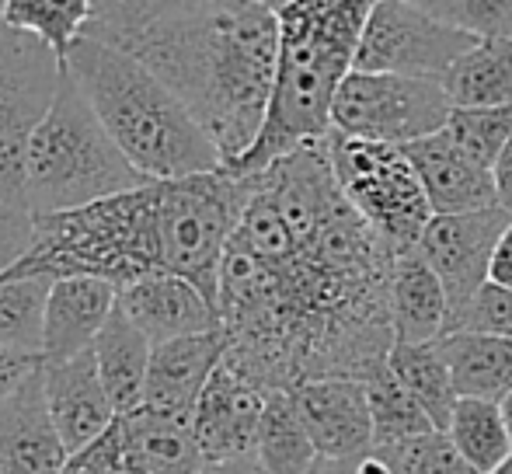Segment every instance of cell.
<instances>
[{
    "mask_svg": "<svg viewBox=\"0 0 512 474\" xmlns=\"http://www.w3.org/2000/svg\"><path fill=\"white\" fill-rule=\"evenodd\" d=\"M293 227V248L262 258L230 241L216 311L227 356L265 391L363 377L394 346V251L349 203L328 136L255 171Z\"/></svg>",
    "mask_w": 512,
    "mask_h": 474,
    "instance_id": "6da1fadb",
    "label": "cell"
},
{
    "mask_svg": "<svg viewBox=\"0 0 512 474\" xmlns=\"http://www.w3.org/2000/svg\"><path fill=\"white\" fill-rule=\"evenodd\" d=\"M196 116L223 168L255 147L279 74V14L262 0H203L122 42Z\"/></svg>",
    "mask_w": 512,
    "mask_h": 474,
    "instance_id": "7a4b0ae2",
    "label": "cell"
},
{
    "mask_svg": "<svg viewBox=\"0 0 512 474\" xmlns=\"http://www.w3.org/2000/svg\"><path fill=\"white\" fill-rule=\"evenodd\" d=\"M377 0H290L279 11V74L265 126L234 175H255L290 150L331 133V102L356 63Z\"/></svg>",
    "mask_w": 512,
    "mask_h": 474,
    "instance_id": "3957f363",
    "label": "cell"
},
{
    "mask_svg": "<svg viewBox=\"0 0 512 474\" xmlns=\"http://www.w3.org/2000/svg\"><path fill=\"white\" fill-rule=\"evenodd\" d=\"M67 70L140 175L185 178L223 168L206 129L136 53L98 35H81L67 56Z\"/></svg>",
    "mask_w": 512,
    "mask_h": 474,
    "instance_id": "277c9868",
    "label": "cell"
},
{
    "mask_svg": "<svg viewBox=\"0 0 512 474\" xmlns=\"http://www.w3.org/2000/svg\"><path fill=\"white\" fill-rule=\"evenodd\" d=\"M164 272L157 234V178L74 210L35 217L28 251L7 276H98L115 290Z\"/></svg>",
    "mask_w": 512,
    "mask_h": 474,
    "instance_id": "5b68a950",
    "label": "cell"
},
{
    "mask_svg": "<svg viewBox=\"0 0 512 474\" xmlns=\"http://www.w3.org/2000/svg\"><path fill=\"white\" fill-rule=\"evenodd\" d=\"M150 182L112 140L74 74H63L53 105L35 126L25 157V210L32 217L74 210Z\"/></svg>",
    "mask_w": 512,
    "mask_h": 474,
    "instance_id": "8992f818",
    "label": "cell"
},
{
    "mask_svg": "<svg viewBox=\"0 0 512 474\" xmlns=\"http://www.w3.org/2000/svg\"><path fill=\"white\" fill-rule=\"evenodd\" d=\"M251 196V175L227 168L157 178V234L164 272L192 279L216 304L220 265Z\"/></svg>",
    "mask_w": 512,
    "mask_h": 474,
    "instance_id": "52a82bcc",
    "label": "cell"
},
{
    "mask_svg": "<svg viewBox=\"0 0 512 474\" xmlns=\"http://www.w3.org/2000/svg\"><path fill=\"white\" fill-rule=\"evenodd\" d=\"M328 150L338 185L366 224L391 244L394 255L415 248L432 220V206L408 150L401 143L359 140L338 129L328 133Z\"/></svg>",
    "mask_w": 512,
    "mask_h": 474,
    "instance_id": "ba28073f",
    "label": "cell"
},
{
    "mask_svg": "<svg viewBox=\"0 0 512 474\" xmlns=\"http://www.w3.org/2000/svg\"><path fill=\"white\" fill-rule=\"evenodd\" d=\"M67 67L42 39L0 25V203L25 206V157Z\"/></svg>",
    "mask_w": 512,
    "mask_h": 474,
    "instance_id": "9c48e42d",
    "label": "cell"
},
{
    "mask_svg": "<svg viewBox=\"0 0 512 474\" xmlns=\"http://www.w3.org/2000/svg\"><path fill=\"white\" fill-rule=\"evenodd\" d=\"M453 112L439 77L349 70L331 102V129L359 140L411 143L439 133Z\"/></svg>",
    "mask_w": 512,
    "mask_h": 474,
    "instance_id": "30bf717a",
    "label": "cell"
},
{
    "mask_svg": "<svg viewBox=\"0 0 512 474\" xmlns=\"http://www.w3.org/2000/svg\"><path fill=\"white\" fill-rule=\"evenodd\" d=\"M474 35L439 21L415 0H377L366 18L352 70L439 77L474 46Z\"/></svg>",
    "mask_w": 512,
    "mask_h": 474,
    "instance_id": "8fae6325",
    "label": "cell"
},
{
    "mask_svg": "<svg viewBox=\"0 0 512 474\" xmlns=\"http://www.w3.org/2000/svg\"><path fill=\"white\" fill-rule=\"evenodd\" d=\"M512 224V213L502 206L467 213H432L415 248L425 255V262L443 279L446 297H450V325L464 304L488 283L495 244L502 231ZM450 332V328H446Z\"/></svg>",
    "mask_w": 512,
    "mask_h": 474,
    "instance_id": "7c38bea8",
    "label": "cell"
},
{
    "mask_svg": "<svg viewBox=\"0 0 512 474\" xmlns=\"http://www.w3.org/2000/svg\"><path fill=\"white\" fill-rule=\"evenodd\" d=\"M269 394L272 391H265L255 377H248L227 356L216 363L213 377L206 380L196 401V412H192V429H196L206 461H223V457L255 450L258 422H262Z\"/></svg>",
    "mask_w": 512,
    "mask_h": 474,
    "instance_id": "4fadbf2b",
    "label": "cell"
},
{
    "mask_svg": "<svg viewBox=\"0 0 512 474\" xmlns=\"http://www.w3.org/2000/svg\"><path fill=\"white\" fill-rule=\"evenodd\" d=\"M317 454L328 461H356L373 447V412L359 377H317L293 387Z\"/></svg>",
    "mask_w": 512,
    "mask_h": 474,
    "instance_id": "5bb4252c",
    "label": "cell"
},
{
    "mask_svg": "<svg viewBox=\"0 0 512 474\" xmlns=\"http://www.w3.org/2000/svg\"><path fill=\"white\" fill-rule=\"evenodd\" d=\"M67 457V443L49 412L46 377L39 366L0 405V471L60 474Z\"/></svg>",
    "mask_w": 512,
    "mask_h": 474,
    "instance_id": "9a60e30c",
    "label": "cell"
},
{
    "mask_svg": "<svg viewBox=\"0 0 512 474\" xmlns=\"http://www.w3.org/2000/svg\"><path fill=\"white\" fill-rule=\"evenodd\" d=\"M42 377H46L49 412H53L56 429L67 443V454L88 447L119 419V408H115L102 370H98L95 349H84L70 359H56V363L42 359Z\"/></svg>",
    "mask_w": 512,
    "mask_h": 474,
    "instance_id": "2e32d148",
    "label": "cell"
},
{
    "mask_svg": "<svg viewBox=\"0 0 512 474\" xmlns=\"http://www.w3.org/2000/svg\"><path fill=\"white\" fill-rule=\"evenodd\" d=\"M405 150L411 164H415L418 178H422L432 213H467V210H485V206H499L495 171L488 164L474 161L446 133V126L439 133L405 143Z\"/></svg>",
    "mask_w": 512,
    "mask_h": 474,
    "instance_id": "e0dca14e",
    "label": "cell"
},
{
    "mask_svg": "<svg viewBox=\"0 0 512 474\" xmlns=\"http://www.w3.org/2000/svg\"><path fill=\"white\" fill-rule=\"evenodd\" d=\"M119 307L147 332V339L168 342L182 335L220 328V311L192 279L178 272H154L119 290Z\"/></svg>",
    "mask_w": 512,
    "mask_h": 474,
    "instance_id": "ac0fdd59",
    "label": "cell"
},
{
    "mask_svg": "<svg viewBox=\"0 0 512 474\" xmlns=\"http://www.w3.org/2000/svg\"><path fill=\"white\" fill-rule=\"evenodd\" d=\"M227 353V332L209 328V332L182 335V339L157 342L150 353L147 391L140 405L161 408V412L192 415L203 394L206 380L213 377L216 363Z\"/></svg>",
    "mask_w": 512,
    "mask_h": 474,
    "instance_id": "d6986e66",
    "label": "cell"
},
{
    "mask_svg": "<svg viewBox=\"0 0 512 474\" xmlns=\"http://www.w3.org/2000/svg\"><path fill=\"white\" fill-rule=\"evenodd\" d=\"M119 304V290L98 276H60L46 300V339L42 359H70L95 346L108 314Z\"/></svg>",
    "mask_w": 512,
    "mask_h": 474,
    "instance_id": "ffe728a7",
    "label": "cell"
},
{
    "mask_svg": "<svg viewBox=\"0 0 512 474\" xmlns=\"http://www.w3.org/2000/svg\"><path fill=\"white\" fill-rule=\"evenodd\" d=\"M119 433L126 468L136 474H199L206 464L192 415L136 405L133 412L119 415Z\"/></svg>",
    "mask_w": 512,
    "mask_h": 474,
    "instance_id": "44dd1931",
    "label": "cell"
},
{
    "mask_svg": "<svg viewBox=\"0 0 512 474\" xmlns=\"http://www.w3.org/2000/svg\"><path fill=\"white\" fill-rule=\"evenodd\" d=\"M394 342H432L450 328V297L418 248L394 255L391 265Z\"/></svg>",
    "mask_w": 512,
    "mask_h": 474,
    "instance_id": "7402d4cb",
    "label": "cell"
},
{
    "mask_svg": "<svg viewBox=\"0 0 512 474\" xmlns=\"http://www.w3.org/2000/svg\"><path fill=\"white\" fill-rule=\"evenodd\" d=\"M446 363L453 373V387L460 398H492L502 401L512 391V339L509 335L453 332L439 335Z\"/></svg>",
    "mask_w": 512,
    "mask_h": 474,
    "instance_id": "603a6c76",
    "label": "cell"
},
{
    "mask_svg": "<svg viewBox=\"0 0 512 474\" xmlns=\"http://www.w3.org/2000/svg\"><path fill=\"white\" fill-rule=\"evenodd\" d=\"M95 359L98 370H102V380L112 394L115 408L122 412H133L143 401V391H147V370H150V353H154V342L147 339L140 325L115 304V311L108 314L105 328L95 339Z\"/></svg>",
    "mask_w": 512,
    "mask_h": 474,
    "instance_id": "cb8c5ba5",
    "label": "cell"
},
{
    "mask_svg": "<svg viewBox=\"0 0 512 474\" xmlns=\"http://www.w3.org/2000/svg\"><path fill=\"white\" fill-rule=\"evenodd\" d=\"M443 88L453 109L512 102V35L474 42L443 74Z\"/></svg>",
    "mask_w": 512,
    "mask_h": 474,
    "instance_id": "d4e9b609",
    "label": "cell"
},
{
    "mask_svg": "<svg viewBox=\"0 0 512 474\" xmlns=\"http://www.w3.org/2000/svg\"><path fill=\"white\" fill-rule=\"evenodd\" d=\"M255 454L272 474H307L321 461L314 440H310L293 391H272L265 401L262 422H258Z\"/></svg>",
    "mask_w": 512,
    "mask_h": 474,
    "instance_id": "484cf974",
    "label": "cell"
},
{
    "mask_svg": "<svg viewBox=\"0 0 512 474\" xmlns=\"http://www.w3.org/2000/svg\"><path fill=\"white\" fill-rule=\"evenodd\" d=\"M387 363L398 373V380L418 398V405L429 412L436 429L450 426L453 405H457V387H453V373L446 363L439 342H394Z\"/></svg>",
    "mask_w": 512,
    "mask_h": 474,
    "instance_id": "4316f807",
    "label": "cell"
},
{
    "mask_svg": "<svg viewBox=\"0 0 512 474\" xmlns=\"http://www.w3.org/2000/svg\"><path fill=\"white\" fill-rule=\"evenodd\" d=\"M446 436L474 471L488 474L512 454V436L502 405L492 398H457Z\"/></svg>",
    "mask_w": 512,
    "mask_h": 474,
    "instance_id": "83f0119b",
    "label": "cell"
},
{
    "mask_svg": "<svg viewBox=\"0 0 512 474\" xmlns=\"http://www.w3.org/2000/svg\"><path fill=\"white\" fill-rule=\"evenodd\" d=\"M0 18L7 28L42 39L67 67L70 49L95 18V0H4Z\"/></svg>",
    "mask_w": 512,
    "mask_h": 474,
    "instance_id": "f1b7e54d",
    "label": "cell"
},
{
    "mask_svg": "<svg viewBox=\"0 0 512 474\" xmlns=\"http://www.w3.org/2000/svg\"><path fill=\"white\" fill-rule=\"evenodd\" d=\"M49 290V276H0V346L42 356Z\"/></svg>",
    "mask_w": 512,
    "mask_h": 474,
    "instance_id": "f546056e",
    "label": "cell"
},
{
    "mask_svg": "<svg viewBox=\"0 0 512 474\" xmlns=\"http://www.w3.org/2000/svg\"><path fill=\"white\" fill-rule=\"evenodd\" d=\"M363 387L366 398H370V412H373V443H394L405 440V436H418L436 429V422L429 419L418 398L398 380V373L391 370V363H377L370 373H363Z\"/></svg>",
    "mask_w": 512,
    "mask_h": 474,
    "instance_id": "4dcf8cb0",
    "label": "cell"
},
{
    "mask_svg": "<svg viewBox=\"0 0 512 474\" xmlns=\"http://www.w3.org/2000/svg\"><path fill=\"white\" fill-rule=\"evenodd\" d=\"M373 447L394 464V474H481L453 447L446 429H429V433L405 436L394 443H373Z\"/></svg>",
    "mask_w": 512,
    "mask_h": 474,
    "instance_id": "1f68e13d",
    "label": "cell"
},
{
    "mask_svg": "<svg viewBox=\"0 0 512 474\" xmlns=\"http://www.w3.org/2000/svg\"><path fill=\"white\" fill-rule=\"evenodd\" d=\"M446 133H450L474 161L495 168L499 154L512 140V102L478 105V109H453L450 119H446Z\"/></svg>",
    "mask_w": 512,
    "mask_h": 474,
    "instance_id": "d6a6232c",
    "label": "cell"
},
{
    "mask_svg": "<svg viewBox=\"0 0 512 474\" xmlns=\"http://www.w3.org/2000/svg\"><path fill=\"white\" fill-rule=\"evenodd\" d=\"M196 4H203V0H95V18L84 35H98V39L122 46L154 21Z\"/></svg>",
    "mask_w": 512,
    "mask_h": 474,
    "instance_id": "836d02e7",
    "label": "cell"
},
{
    "mask_svg": "<svg viewBox=\"0 0 512 474\" xmlns=\"http://www.w3.org/2000/svg\"><path fill=\"white\" fill-rule=\"evenodd\" d=\"M415 4L474 39L512 35V0H415Z\"/></svg>",
    "mask_w": 512,
    "mask_h": 474,
    "instance_id": "e575fe53",
    "label": "cell"
},
{
    "mask_svg": "<svg viewBox=\"0 0 512 474\" xmlns=\"http://www.w3.org/2000/svg\"><path fill=\"white\" fill-rule=\"evenodd\" d=\"M453 328L481 332V335H509L512 339V290L488 279V283L467 300L464 311L453 318L450 332Z\"/></svg>",
    "mask_w": 512,
    "mask_h": 474,
    "instance_id": "d590c367",
    "label": "cell"
},
{
    "mask_svg": "<svg viewBox=\"0 0 512 474\" xmlns=\"http://www.w3.org/2000/svg\"><path fill=\"white\" fill-rule=\"evenodd\" d=\"M35 237V217L25 206L0 203V276L28 251Z\"/></svg>",
    "mask_w": 512,
    "mask_h": 474,
    "instance_id": "8d00e7d4",
    "label": "cell"
},
{
    "mask_svg": "<svg viewBox=\"0 0 512 474\" xmlns=\"http://www.w3.org/2000/svg\"><path fill=\"white\" fill-rule=\"evenodd\" d=\"M42 366V356H28V353H14V349L0 346V405L7 401V394L21 384L32 370Z\"/></svg>",
    "mask_w": 512,
    "mask_h": 474,
    "instance_id": "74e56055",
    "label": "cell"
},
{
    "mask_svg": "<svg viewBox=\"0 0 512 474\" xmlns=\"http://www.w3.org/2000/svg\"><path fill=\"white\" fill-rule=\"evenodd\" d=\"M199 474H272V471L265 468L255 450H251V454L223 457V461H206L203 468H199Z\"/></svg>",
    "mask_w": 512,
    "mask_h": 474,
    "instance_id": "f35d334b",
    "label": "cell"
},
{
    "mask_svg": "<svg viewBox=\"0 0 512 474\" xmlns=\"http://www.w3.org/2000/svg\"><path fill=\"white\" fill-rule=\"evenodd\" d=\"M488 279L492 283H502L512 290V224L502 231L499 244H495V255H492V269H488Z\"/></svg>",
    "mask_w": 512,
    "mask_h": 474,
    "instance_id": "ab89813d",
    "label": "cell"
},
{
    "mask_svg": "<svg viewBox=\"0 0 512 474\" xmlns=\"http://www.w3.org/2000/svg\"><path fill=\"white\" fill-rule=\"evenodd\" d=\"M495 192H499V206L512 213V140L506 143V150L495 161Z\"/></svg>",
    "mask_w": 512,
    "mask_h": 474,
    "instance_id": "60d3db41",
    "label": "cell"
},
{
    "mask_svg": "<svg viewBox=\"0 0 512 474\" xmlns=\"http://www.w3.org/2000/svg\"><path fill=\"white\" fill-rule=\"evenodd\" d=\"M352 474H394V464L387 461L377 447H370L363 457H356V461H352Z\"/></svg>",
    "mask_w": 512,
    "mask_h": 474,
    "instance_id": "b9f144b4",
    "label": "cell"
},
{
    "mask_svg": "<svg viewBox=\"0 0 512 474\" xmlns=\"http://www.w3.org/2000/svg\"><path fill=\"white\" fill-rule=\"evenodd\" d=\"M307 474H352V461H328V457H321Z\"/></svg>",
    "mask_w": 512,
    "mask_h": 474,
    "instance_id": "7bdbcfd3",
    "label": "cell"
},
{
    "mask_svg": "<svg viewBox=\"0 0 512 474\" xmlns=\"http://www.w3.org/2000/svg\"><path fill=\"white\" fill-rule=\"evenodd\" d=\"M499 405H502V415H506V426H509V436H512V391L499 401Z\"/></svg>",
    "mask_w": 512,
    "mask_h": 474,
    "instance_id": "ee69618b",
    "label": "cell"
},
{
    "mask_svg": "<svg viewBox=\"0 0 512 474\" xmlns=\"http://www.w3.org/2000/svg\"><path fill=\"white\" fill-rule=\"evenodd\" d=\"M488 474H512V454L506 457V461L499 464V468H495V471H488Z\"/></svg>",
    "mask_w": 512,
    "mask_h": 474,
    "instance_id": "f6af8a7d",
    "label": "cell"
},
{
    "mask_svg": "<svg viewBox=\"0 0 512 474\" xmlns=\"http://www.w3.org/2000/svg\"><path fill=\"white\" fill-rule=\"evenodd\" d=\"M262 4H265V7H272V11L279 14V11H283L286 4H290V0H262Z\"/></svg>",
    "mask_w": 512,
    "mask_h": 474,
    "instance_id": "bcb514c9",
    "label": "cell"
},
{
    "mask_svg": "<svg viewBox=\"0 0 512 474\" xmlns=\"http://www.w3.org/2000/svg\"><path fill=\"white\" fill-rule=\"evenodd\" d=\"M0 11H4V0H0ZM0 25H4V18H0Z\"/></svg>",
    "mask_w": 512,
    "mask_h": 474,
    "instance_id": "7dc6e473",
    "label": "cell"
},
{
    "mask_svg": "<svg viewBox=\"0 0 512 474\" xmlns=\"http://www.w3.org/2000/svg\"><path fill=\"white\" fill-rule=\"evenodd\" d=\"M0 474H4V471H0Z\"/></svg>",
    "mask_w": 512,
    "mask_h": 474,
    "instance_id": "c3c4849f",
    "label": "cell"
}]
</instances>
